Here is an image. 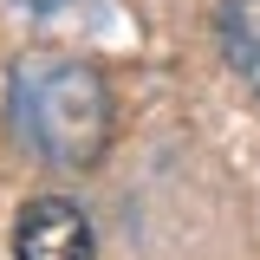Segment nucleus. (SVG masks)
I'll return each instance as SVG.
<instances>
[{
    "label": "nucleus",
    "mask_w": 260,
    "mask_h": 260,
    "mask_svg": "<svg viewBox=\"0 0 260 260\" xmlns=\"http://www.w3.org/2000/svg\"><path fill=\"white\" fill-rule=\"evenodd\" d=\"M7 117L52 169H91L111 150V85L72 52H26L13 65Z\"/></svg>",
    "instance_id": "1"
},
{
    "label": "nucleus",
    "mask_w": 260,
    "mask_h": 260,
    "mask_svg": "<svg viewBox=\"0 0 260 260\" xmlns=\"http://www.w3.org/2000/svg\"><path fill=\"white\" fill-rule=\"evenodd\" d=\"M13 260H91V221L65 195H39V202L20 208Z\"/></svg>",
    "instance_id": "2"
},
{
    "label": "nucleus",
    "mask_w": 260,
    "mask_h": 260,
    "mask_svg": "<svg viewBox=\"0 0 260 260\" xmlns=\"http://www.w3.org/2000/svg\"><path fill=\"white\" fill-rule=\"evenodd\" d=\"M215 46L247 78V91L260 98V0H221L215 7Z\"/></svg>",
    "instance_id": "3"
},
{
    "label": "nucleus",
    "mask_w": 260,
    "mask_h": 260,
    "mask_svg": "<svg viewBox=\"0 0 260 260\" xmlns=\"http://www.w3.org/2000/svg\"><path fill=\"white\" fill-rule=\"evenodd\" d=\"M26 7H39V13H46V7H59V0H26Z\"/></svg>",
    "instance_id": "4"
}]
</instances>
